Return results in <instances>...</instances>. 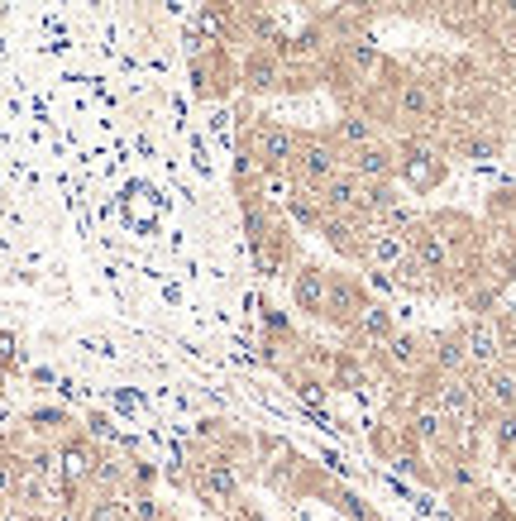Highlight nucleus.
<instances>
[{"mask_svg":"<svg viewBox=\"0 0 516 521\" xmlns=\"http://www.w3.org/2000/svg\"><path fill=\"white\" fill-rule=\"evenodd\" d=\"M488 440H493L497 459H512L516 455V412L488 416Z\"/></svg>","mask_w":516,"mask_h":521,"instance_id":"nucleus-19","label":"nucleus"},{"mask_svg":"<svg viewBox=\"0 0 516 521\" xmlns=\"http://www.w3.org/2000/svg\"><path fill=\"white\" fill-rule=\"evenodd\" d=\"M445 177H450V153L440 149V144H430L426 134L397 139V187H407L411 196H426Z\"/></svg>","mask_w":516,"mask_h":521,"instance_id":"nucleus-1","label":"nucleus"},{"mask_svg":"<svg viewBox=\"0 0 516 521\" xmlns=\"http://www.w3.org/2000/svg\"><path fill=\"white\" fill-rule=\"evenodd\" d=\"M292 306H297L301 316H311V321H325V302H330V273H325L321 263H297L292 268Z\"/></svg>","mask_w":516,"mask_h":521,"instance_id":"nucleus-8","label":"nucleus"},{"mask_svg":"<svg viewBox=\"0 0 516 521\" xmlns=\"http://www.w3.org/2000/svg\"><path fill=\"white\" fill-rule=\"evenodd\" d=\"M330 139L344 153H354V149H364V144H373V139H383V120L368 115L364 106H344V115L330 125Z\"/></svg>","mask_w":516,"mask_h":521,"instance_id":"nucleus-12","label":"nucleus"},{"mask_svg":"<svg viewBox=\"0 0 516 521\" xmlns=\"http://www.w3.org/2000/svg\"><path fill=\"white\" fill-rule=\"evenodd\" d=\"M96 459H101V450H96L86 435L67 431V440L58 445V474H63L67 493H77V488L91 483V474H96Z\"/></svg>","mask_w":516,"mask_h":521,"instance_id":"nucleus-10","label":"nucleus"},{"mask_svg":"<svg viewBox=\"0 0 516 521\" xmlns=\"http://www.w3.org/2000/svg\"><path fill=\"white\" fill-rule=\"evenodd\" d=\"M335 173H344V149L330 139V130H301L292 153V182L306 192H321Z\"/></svg>","mask_w":516,"mask_h":521,"instance_id":"nucleus-2","label":"nucleus"},{"mask_svg":"<svg viewBox=\"0 0 516 521\" xmlns=\"http://www.w3.org/2000/svg\"><path fill=\"white\" fill-rule=\"evenodd\" d=\"M430 373L435 378H459V373H473L469 349L459 340V330H445V335H430Z\"/></svg>","mask_w":516,"mask_h":521,"instance_id":"nucleus-15","label":"nucleus"},{"mask_svg":"<svg viewBox=\"0 0 516 521\" xmlns=\"http://www.w3.org/2000/svg\"><path fill=\"white\" fill-rule=\"evenodd\" d=\"M373 302V292H368L364 278H354V273H330V302H325V321L335 330H349L359 321V311Z\"/></svg>","mask_w":516,"mask_h":521,"instance_id":"nucleus-7","label":"nucleus"},{"mask_svg":"<svg viewBox=\"0 0 516 521\" xmlns=\"http://www.w3.org/2000/svg\"><path fill=\"white\" fill-rule=\"evenodd\" d=\"M287 220L292 225H301V230H321V220H325V206H321V196L316 192H306V187H297V192L287 196Z\"/></svg>","mask_w":516,"mask_h":521,"instance_id":"nucleus-17","label":"nucleus"},{"mask_svg":"<svg viewBox=\"0 0 516 521\" xmlns=\"http://www.w3.org/2000/svg\"><path fill=\"white\" fill-rule=\"evenodd\" d=\"M187 483H192V493L206 502L211 512H230L239 502V493H244L235 459L225 455V450H206V455L187 469Z\"/></svg>","mask_w":516,"mask_h":521,"instance_id":"nucleus-3","label":"nucleus"},{"mask_svg":"<svg viewBox=\"0 0 516 521\" xmlns=\"http://www.w3.org/2000/svg\"><path fill=\"white\" fill-rule=\"evenodd\" d=\"M359 192H364V182H359V177L344 168V173L330 177V182H325L316 196H321L325 211H335V216H349V211H359Z\"/></svg>","mask_w":516,"mask_h":521,"instance_id":"nucleus-16","label":"nucleus"},{"mask_svg":"<svg viewBox=\"0 0 516 521\" xmlns=\"http://www.w3.org/2000/svg\"><path fill=\"white\" fill-rule=\"evenodd\" d=\"M344 335H349L354 345H364L368 354H373L378 345H387V340L397 335V321H392V306H387V302H368L364 311H359V321H354V326L344 330Z\"/></svg>","mask_w":516,"mask_h":521,"instance_id":"nucleus-13","label":"nucleus"},{"mask_svg":"<svg viewBox=\"0 0 516 521\" xmlns=\"http://www.w3.org/2000/svg\"><path fill=\"white\" fill-rule=\"evenodd\" d=\"M0 521H34V512H29V507H15V502H10V507H0Z\"/></svg>","mask_w":516,"mask_h":521,"instance_id":"nucleus-21","label":"nucleus"},{"mask_svg":"<svg viewBox=\"0 0 516 521\" xmlns=\"http://www.w3.org/2000/svg\"><path fill=\"white\" fill-rule=\"evenodd\" d=\"M407 235H402V230H387V225H373V230H368V239H364V254H359V263H364V268H387V273H392V268H397V263L407 259Z\"/></svg>","mask_w":516,"mask_h":521,"instance_id":"nucleus-14","label":"nucleus"},{"mask_svg":"<svg viewBox=\"0 0 516 521\" xmlns=\"http://www.w3.org/2000/svg\"><path fill=\"white\" fill-rule=\"evenodd\" d=\"M397 5H407V10H411V0H397Z\"/></svg>","mask_w":516,"mask_h":521,"instance_id":"nucleus-23","label":"nucleus"},{"mask_svg":"<svg viewBox=\"0 0 516 521\" xmlns=\"http://www.w3.org/2000/svg\"><path fill=\"white\" fill-rule=\"evenodd\" d=\"M244 10H278V5H292V0H239Z\"/></svg>","mask_w":516,"mask_h":521,"instance_id":"nucleus-22","label":"nucleus"},{"mask_svg":"<svg viewBox=\"0 0 516 521\" xmlns=\"http://www.w3.org/2000/svg\"><path fill=\"white\" fill-rule=\"evenodd\" d=\"M459 340H464V349H469L473 373L493 369V364L507 359V330H502L497 316H473V321H464V326H459Z\"/></svg>","mask_w":516,"mask_h":521,"instance_id":"nucleus-6","label":"nucleus"},{"mask_svg":"<svg viewBox=\"0 0 516 521\" xmlns=\"http://www.w3.org/2000/svg\"><path fill=\"white\" fill-rule=\"evenodd\" d=\"M373 359L383 364L387 378H397V383H411V378H421V373L430 369V345H426V335L397 330L387 345L373 349Z\"/></svg>","mask_w":516,"mask_h":521,"instance_id":"nucleus-5","label":"nucleus"},{"mask_svg":"<svg viewBox=\"0 0 516 521\" xmlns=\"http://www.w3.org/2000/svg\"><path fill=\"white\" fill-rule=\"evenodd\" d=\"M344 168L359 182H397V144L392 139H373L364 149L344 153Z\"/></svg>","mask_w":516,"mask_h":521,"instance_id":"nucleus-9","label":"nucleus"},{"mask_svg":"<svg viewBox=\"0 0 516 521\" xmlns=\"http://www.w3.org/2000/svg\"><path fill=\"white\" fill-rule=\"evenodd\" d=\"M478 383V402H483V416H497V412H516V369L502 359L493 369H478L473 373Z\"/></svg>","mask_w":516,"mask_h":521,"instance_id":"nucleus-11","label":"nucleus"},{"mask_svg":"<svg viewBox=\"0 0 516 521\" xmlns=\"http://www.w3.org/2000/svg\"><path fill=\"white\" fill-rule=\"evenodd\" d=\"M454 153L469 158V163H483V158H497L502 153V139L488 130H459L454 134Z\"/></svg>","mask_w":516,"mask_h":521,"instance_id":"nucleus-18","label":"nucleus"},{"mask_svg":"<svg viewBox=\"0 0 516 521\" xmlns=\"http://www.w3.org/2000/svg\"><path fill=\"white\" fill-rule=\"evenodd\" d=\"M239 91H249V96L287 91V58H282L278 44H268V39L244 44V53H239Z\"/></svg>","mask_w":516,"mask_h":521,"instance_id":"nucleus-4","label":"nucleus"},{"mask_svg":"<svg viewBox=\"0 0 516 521\" xmlns=\"http://www.w3.org/2000/svg\"><path fill=\"white\" fill-rule=\"evenodd\" d=\"M29 426H34V431H67L72 421H67V412H58V407H43V412H29Z\"/></svg>","mask_w":516,"mask_h":521,"instance_id":"nucleus-20","label":"nucleus"}]
</instances>
